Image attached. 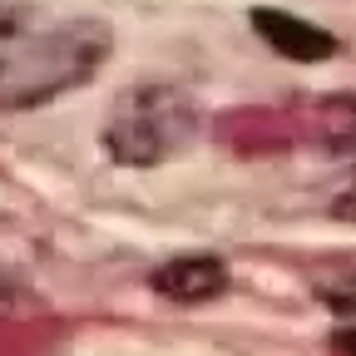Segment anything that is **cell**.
<instances>
[{"mask_svg":"<svg viewBox=\"0 0 356 356\" xmlns=\"http://www.w3.org/2000/svg\"><path fill=\"white\" fill-rule=\"evenodd\" d=\"M109 50L114 35L95 15L0 0V109H35L89 84Z\"/></svg>","mask_w":356,"mask_h":356,"instance_id":"1","label":"cell"},{"mask_svg":"<svg viewBox=\"0 0 356 356\" xmlns=\"http://www.w3.org/2000/svg\"><path fill=\"white\" fill-rule=\"evenodd\" d=\"M198 104L178 84H129L104 114V154L124 168H154L198 139Z\"/></svg>","mask_w":356,"mask_h":356,"instance_id":"2","label":"cell"},{"mask_svg":"<svg viewBox=\"0 0 356 356\" xmlns=\"http://www.w3.org/2000/svg\"><path fill=\"white\" fill-rule=\"evenodd\" d=\"M252 30H257V40L267 44V50L292 60V65H322V60L337 55V35L322 30V25H312V20H302V15H292V10L257 6L252 10Z\"/></svg>","mask_w":356,"mask_h":356,"instance_id":"3","label":"cell"},{"mask_svg":"<svg viewBox=\"0 0 356 356\" xmlns=\"http://www.w3.org/2000/svg\"><path fill=\"white\" fill-rule=\"evenodd\" d=\"M149 282L168 302H213V297H222V287H228V262L213 257V252H178Z\"/></svg>","mask_w":356,"mask_h":356,"instance_id":"4","label":"cell"},{"mask_svg":"<svg viewBox=\"0 0 356 356\" xmlns=\"http://www.w3.org/2000/svg\"><path fill=\"white\" fill-rule=\"evenodd\" d=\"M337 307H341V312H346V317L356 322V297H351V302H346V297H337Z\"/></svg>","mask_w":356,"mask_h":356,"instance_id":"5","label":"cell"},{"mask_svg":"<svg viewBox=\"0 0 356 356\" xmlns=\"http://www.w3.org/2000/svg\"><path fill=\"white\" fill-rule=\"evenodd\" d=\"M10 297H15V287H10L6 277H0V302H10Z\"/></svg>","mask_w":356,"mask_h":356,"instance_id":"6","label":"cell"},{"mask_svg":"<svg viewBox=\"0 0 356 356\" xmlns=\"http://www.w3.org/2000/svg\"><path fill=\"white\" fill-rule=\"evenodd\" d=\"M351 159H356V129H351Z\"/></svg>","mask_w":356,"mask_h":356,"instance_id":"7","label":"cell"}]
</instances>
